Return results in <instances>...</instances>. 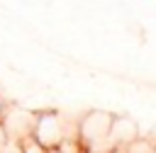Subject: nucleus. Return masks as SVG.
Here are the masks:
<instances>
[{
  "label": "nucleus",
  "instance_id": "1",
  "mask_svg": "<svg viewBox=\"0 0 156 153\" xmlns=\"http://www.w3.org/2000/svg\"><path fill=\"white\" fill-rule=\"evenodd\" d=\"M68 131H66V121L61 119L58 112H44L37 117L34 126H32V138L46 148V151H58L66 141Z\"/></svg>",
  "mask_w": 156,
  "mask_h": 153
},
{
  "label": "nucleus",
  "instance_id": "2",
  "mask_svg": "<svg viewBox=\"0 0 156 153\" xmlns=\"http://www.w3.org/2000/svg\"><path fill=\"white\" fill-rule=\"evenodd\" d=\"M110 124H112V117L105 114V112H90L76 129L78 134V143L88 151L93 148H100V146H107V134H110Z\"/></svg>",
  "mask_w": 156,
  "mask_h": 153
},
{
  "label": "nucleus",
  "instance_id": "3",
  "mask_svg": "<svg viewBox=\"0 0 156 153\" xmlns=\"http://www.w3.org/2000/svg\"><path fill=\"white\" fill-rule=\"evenodd\" d=\"M134 138H136L134 121L124 119V117H112L110 134H107V148L110 151H127V146L134 143Z\"/></svg>",
  "mask_w": 156,
  "mask_h": 153
}]
</instances>
